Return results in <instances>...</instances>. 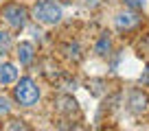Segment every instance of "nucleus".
Here are the masks:
<instances>
[{
  "mask_svg": "<svg viewBox=\"0 0 149 131\" xmlns=\"http://www.w3.org/2000/svg\"><path fill=\"white\" fill-rule=\"evenodd\" d=\"M132 109H134L136 114H140V112H145L147 109V96H143L140 92H134V96H132Z\"/></svg>",
  "mask_w": 149,
  "mask_h": 131,
  "instance_id": "7",
  "label": "nucleus"
},
{
  "mask_svg": "<svg viewBox=\"0 0 149 131\" xmlns=\"http://www.w3.org/2000/svg\"><path fill=\"white\" fill-rule=\"evenodd\" d=\"M33 15L42 24H57L61 20V7L51 0H37V5L33 7Z\"/></svg>",
  "mask_w": 149,
  "mask_h": 131,
  "instance_id": "1",
  "label": "nucleus"
},
{
  "mask_svg": "<svg viewBox=\"0 0 149 131\" xmlns=\"http://www.w3.org/2000/svg\"><path fill=\"white\" fill-rule=\"evenodd\" d=\"M138 22H140V18L134 11H123V13L116 15V28H121V31H130V28H134Z\"/></svg>",
  "mask_w": 149,
  "mask_h": 131,
  "instance_id": "4",
  "label": "nucleus"
},
{
  "mask_svg": "<svg viewBox=\"0 0 149 131\" xmlns=\"http://www.w3.org/2000/svg\"><path fill=\"white\" fill-rule=\"evenodd\" d=\"M125 5L132 7V9H143V7H145V0H125Z\"/></svg>",
  "mask_w": 149,
  "mask_h": 131,
  "instance_id": "11",
  "label": "nucleus"
},
{
  "mask_svg": "<svg viewBox=\"0 0 149 131\" xmlns=\"http://www.w3.org/2000/svg\"><path fill=\"white\" fill-rule=\"evenodd\" d=\"M18 59H20V63H31L33 61V44L31 42H22L18 46Z\"/></svg>",
  "mask_w": 149,
  "mask_h": 131,
  "instance_id": "6",
  "label": "nucleus"
},
{
  "mask_svg": "<svg viewBox=\"0 0 149 131\" xmlns=\"http://www.w3.org/2000/svg\"><path fill=\"white\" fill-rule=\"evenodd\" d=\"M2 18L7 20V24H11L13 28H22L24 22H26V9L20 5H9L5 7V11H2Z\"/></svg>",
  "mask_w": 149,
  "mask_h": 131,
  "instance_id": "3",
  "label": "nucleus"
},
{
  "mask_svg": "<svg viewBox=\"0 0 149 131\" xmlns=\"http://www.w3.org/2000/svg\"><path fill=\"white\" fill-rule=\"evenodd\" d=\"M15 77H18L15 66H11V63H2V66H0V85H9V83H13Z\"/></svg>",
  "mask_w": 149,
  "mask_h": 131,
  "instance_id": "5",
  "label": "nucleus"
},
{
  "mask_svg": "<svg viewBox=\"0 0 149 131\" xmlns=\"http://www.w3.org/2000/svg\"><path fill=\"white\" fill-rule=\"evenodd\" d=\"M105 50H110V39L101 37V39H99V44H97V52H99V55H105Z\"/></svg>",
  "mask_w": 149,
  "mask_h": 131,
  "instance_id": "9",
  "label": "nucleus"
},
{
  "mask_svg": "<svg viewBox=\"0 0 149 131\" xmlns=\"http://www.w3.org/2000/svg\"><path fill=\"white\" fill-rule=\"evenodd\" d=\"M13 94H15V101H18L20 105H24V107L35 105L37 98H40V90H37V85L33 83V79H29V77H24V79L18 81Z\"/></svg>",
  "mask_w": 149,
  "mask_h": 131,
  "instance_id": "2",
  "label": "nucleus"
},
{
  "mask_svg": "<svg viewBox=\"0 0 149 131\" xmlns=\"http://www.w3.org/2000/svg\"><path fill=\"white\" fill-rule=\"evenodd\" d=\"M9 109H11L9 101H7V98H0V116H5V114H9Z\"/></svg>",
  "mask_w": 149,
  "mask_h": 131,
  "instance_id": "10",
  "label": "nucleus"
},
{
  "mask_svg": "<svg viewBox=\"0 0 149 131\" xmlns=\"http://www.w3.org/2000/svg\"><path fill=\"white\" fill-rule=\"evenodd\" d=\"M9 48H11V37H9V33L0 28V57L7 55V52H9Z\"/></svg>",
  "mask_w": 149,
  "mask_h": 131,
  "instance_id": "8",
  "label": "nucleus"
}]
</instances>
